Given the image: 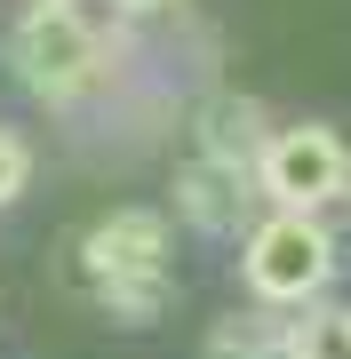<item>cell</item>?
I'll return each instance as SVG.
<instances>
[{"mask_svg":"<svg viewBox=\"0 0 351 359\" xmlns=\"http://www.w3.org/2000/svg\"><path fill=\"white\" fill-rule=\"evenodd\" d=\"M80 256H88V280L104 287L112 311H128V320H152V311H160L168 216H152V208H112V216L80 240Z\"/></svg>","mask_w":351,"mask_h":359,"instance_id":"6da1fadb","label":"cell"},{"mask_svg":"<svg viewBox=\"0 0 351 359\" xmlns=\"http://www.w3.org/2000/svg\"><path fill=\"white\" fill-rule=\"evenodd\" d=\"M336 271V240L312 224V208H280L272 224L247 231V287L263 304H312Z\"/></svg>","mask_w":351,"mask_h":359,"instance_id":"7a4b0ae2","label":"cell"},{"mask_svg":"<svg viewBox=\"0 0 351 359\" xmlns=\"http://www.w3.org/2000/svg\"><path fill=\"white\" fill-rule=\"evenodd\" d=\"M8 56H16V72L32 80V96H80L96 80V32L72 16V0H40V8L16 25V40H8Z\"/></svg>","mask_w":351,"mask_h":359,"instance_id":"3957f363","label":"cell"},{"mask_svg":"<svg viewBox=\"0 0 351 359\" xmlns=\"http://www.w3.org/2000/svg\"><path fill=\"white\" fill-rule=\"evenodd\" d=\"M256 176L280 208H327L343 192V136L336 128H280L272 144L256 152Z\"/></svg>","mask_w":351,"mask_h":359,"instance_id":"277c9868","label":"cell"},{"mask_svg":"<svg viewBox=\"0 0 351 359\" xmlns=\"http://www.w3.org/2000/svg\"><path fill=\"white\" fill-rule=\"evenodd\" d=\"M176 208H184V224H200V231H232L240 208H247V160H223V152L184 160Z\"/></svg>","mask_w":351,"mask_h":359,"instance_id":"5b68a950","label":"cell"},{"mask_svg":"<svg viewBox=\"0 0 351 359\" xmlns=\"http://www.w3.org/2000/svg\"><path fill=\"white\" fill-rule=\"evenodd\" d=\"M263 112L247 96H216L208 112H200V152H223V160H256L263 152Z\"/></svg>","mask_w":351,"mask_h":359,"instance_id":"8992f818","label":"cell"},{"mask_svg":"<svg viewBox=\"0 0 351 359\" xmlns=\"http://www.w3.org/2000/svg\"><path fill=\"white\" fill-rule=\"evenodd\" d=\"M287 359H351V311H303L287 327Z\"/></svg>","mask_w":351,"mask_h":359,"instance_id":"52a82bcc","label":"cell"},{"mask_svg":"<svg viewBox=\"0 0 351 359\" xmlns=\"http://www.w3.org/2000/svg\"><path fill=\"white\" fill-rule=\"evenodd\" d=\"M25 176H32V152H25V136H16V128H0V208H8L16 192H25Z\"/></svg>","mask_w":351,"mask_h":359,"instance_id":"ba28073f","label":"cell"},{"mask_svg":"<svg viewBox=\"0 0 351 359\" xmlns=\"http://www.w3.org/2000/svg\"><path fill=\"white\" fill-rule=\"evenodd\" d=\"M336 200H351V136H343V192Z\"/></svg>","mask_w":351,"mask_h":359,"instance_id":"9c48e42d","label":"cell"},{"mask_svg":"<svg viewBox=\"0 0 351 359\" xmlns=\"http://www.w3.org/2000/svg\"><path fill=\"white\" fill-rule=\"evenodd\" d=\"M120 8H160V0H120Z\"/></svg>","mask_w":351,"mask_h":359,"instance_id":"30bf717a","label":"cell"}]
</instances>
